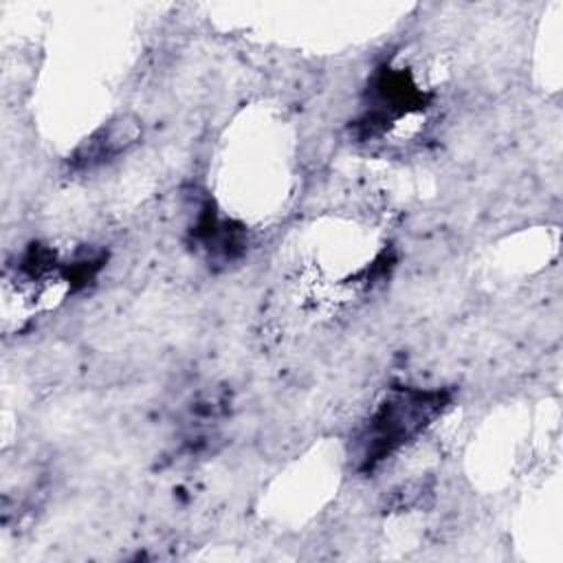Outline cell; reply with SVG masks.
<instances>
[{"mask_svg": "<svg viewBox=\"0 0 563 563\" xmlns=\"http://www.w3.org/2000/svg\"><path fill=\"white\" fill-rule=\"evenodd\" d=\"M449 396L431 389H396L372 416L363 435V466L372 468L413 440L446 407Z\"/></svg>", "mask_w": 563, "mask_h": 563, "instance_id": "cell-1", "label": "cell"}, {"mask_svg": "<svg viewBox=\"0 0 563 563\" xmlns=\"http://www.w3.org/2000/svg\"><path fill=\"white\" fill-rule=\"evenodd\" d=\"M141 136V123L134 117H119L110 121L108 125L99 128L90 139H86L75 156L73 165L77 169H92L97 165H103L106 161H112L128 147H132Z\"/></svg>", "mask_w": 563, "mask_h": 563, "instance_id": "cell-2", "label": "cell"}]
</instances>
